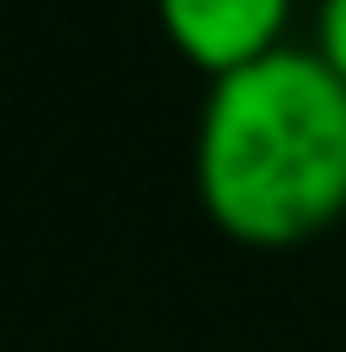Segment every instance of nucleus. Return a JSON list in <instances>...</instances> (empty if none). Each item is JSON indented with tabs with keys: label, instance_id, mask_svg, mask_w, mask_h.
<instances>
[{
	"label": "nucleus",
	"instance_id": "nucleus-1",
	"mask_svg": "<svg viewBox=\"0 0 346 352\" xmlns=\"http://www.w3.org/2000/svg\"><path fill=\"white\" fill-rule=\"evenodd\" d=\"M204 217L248 248H297L346 210V80L316 43L210 74L192 130Z\"/></svg>",
	"mask_w": 346,
	"mask_h": 352
},
{
	"label": "nucleus",
	"instance_id": "nucleus-2",
	"mask_svg": "<svg viewBox=\"0 0 346 352\" xmlns=\"http://www.w3.org/2000/svg\"><path fill=\"white\" fill-rule=\"evenodd\" d=\"M161 12V31L173 37L180 56H192L204 74H223V68H241L285 37L291 25V0H155Z\"/></svg>",
	"mask_w": 346,
	"mask_h": 352
},
{
	"label": "nucleus",
	"instance_id": "nucleus-3",
	"mask_svg": "<svg viewBox=\"0 0 346 352\" xmlns=\"http://www.w3.org/2000/svg\"><path fill=\"white\" fill-rule=\"evenodd\" d=\"M316 50L334 62V74L346 80V0H322L316 6Z\"/></svg>",
	"mask_w": 346,
	"mask_h": 352
}]
</instances>
